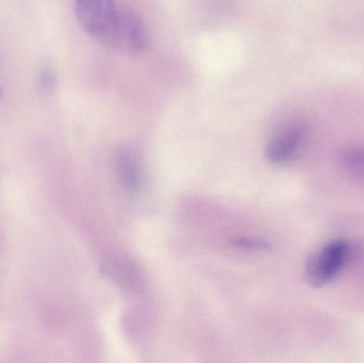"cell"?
Segmentation results:
<instances>
[{"mask_svg": "<svg viewBox=\"0 0 364 363\" xmlns=\"http://www.w3.org/2000/svg\"><path fill=\"white\" fill-rule=\"evenodd\" d=\"M305 141V129L299 124H290L272 136L267 156L275 164H287L299 156Z\"/></svg>", "mask_w": 364, "mask_h": 363, "instance_id": "cell-4", "label": "cell"}, {"mask_svg": "<svg viewBox=\"0 0 364 363\" xmlns=\"http://www.w3.org/2000/svg\"><path fill=\"white\" fill-rule=\"evenodd\" d=\"M149 36L142 19L134 11L123 6L119 23L106 46L129 55H139L149 48Z\"/></svg>", "mask_w": 364, "mask_h": 363, "instance_id": "cell-3", "label": "cell"}, {"mask_svg": "<svg viewBox=\"0 0 364 363\" xmlns=\"http://www.w3.org/2000/svg\"><path fill=\"white\" fill-rule=\"evenodd\" d=\"M350 244L344 240H333L316 251L306 266V278L314 287L331 283L346 264L350 255Z\"/></svg>", "mask_w": 364, "mask_h": 363, "instance_id": "cell-2", "label": "cell"}, {"mask_svg": "<svg viewBox=\"0 0 364 363\" xmlns=\"http://www.w3.org/2000/svg\"><path fill=\"white\" fill-rule=\"evenodd\" d=\"M1 97H2V91H1V87H0V99H1Z\"/></svg>", "mask_w": 364, "mask_h": 363, "instance_id": "cell-7", "label": "cell"}, {"mask_svg": "<svg viewBox=\"0 0 364 363\" xmlns=\"http://www.w3.org/2000/svg\"><path fill=\"white\" fill-rule=\"evenodd\" d=\"M119 176L122 183L129 191H138L142 185V168H141L139 158L134 153H123L119 158Z\"/></svg>", "mask_w": 364, "mask_h": 363, "instance_id": "cell-5", "label": "cell"}, {"mask_svg": "<svg viewBox=\"0 0 364 363\" xmlns=\"http://www.w3.org/2000/svg\"><path fill=\"white\" fill-rule=\"evenodd\" d=\"M344 159L350 170L357 174H364V147L348 151Z\"/></svg>", "mask_w": 364, "mask_h": 363, "instance_id": "cell-6", "label": "cell"}, {"mask_svg": "<svg viewBox=\"0 0 364 363\" xmlns=\"http://www.w3.org/2000/svg\"><path fill=\"white\" fill-rule=\"evenodd\" d=\"M123 6L117 0H76V16L85 31L100 44L107 45Z\"/></svg>", "mask_w": 364, "mask_h": 363, "instance_id": "cell-1", "label": "cell"}]
</instances>
